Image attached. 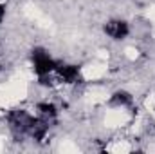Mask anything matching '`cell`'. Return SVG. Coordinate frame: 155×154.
Segmentation results:
<instances>
[{
	"label": "cell",
	"instance_id": "3",
	"mask_svg": "<svg viewBox=\"0 0 155 154\" xmlns=\"http://www.w3.org/2000/svg\"><path fill=\"white\" fill-rule=\"evenodd\" d=\"M103 31L107 37H110L112 40H123L130 35V26L126 20H121V18H114V20H108L105 22L103 26Z\"/></svg>",
	"mask_w": 155,
	"mask_h": 154
},
{
	"label": "cell",
	"instance_id": "4",
	"mask_svg": "<svg viewBox=\"0 0 155 154\" xmlns=\"http://www.w3.org/2000/svg\"><path fill=\"white\" fill-rule=\"evenodd\" d=\"M60 80H63V83H78L81 82V71L78 65L71 64H58L56 71H54Z\"/></svg>",
	"mask_w": 155,
	"mask_h": 154
},
{
	"label": "cell",
	"instance_id": "7",
	"mask_svg": "<svg viewBox=\"0 0 155 154\" xmlns=\"http://www.w3.org/2000/svg\"><path fill=\"white\" fill-rule=\"evenodd\" d=\"M4 16H5V5L0 4V24L4 22Z\"/></svg>",
	"mask_w": 155,
	"mask_h": 154
},
{
	"label": "cell",
	"instance_id": "1",
	"mask_svg": "<svg viewBox=\"0 0 155 154\" xmlns=\"http://www.w3.org/2000/svg\"><path fill=\"white\" fill-rule=\"evenodd\" d=\"M31 58H33V69H35L38 78H45L49 75H52L56 71V67H58V62L41 47H35L33 49Z\"/></svg>",
	"mask_w": 155,
	"mask_h": 154
},
{
	"label": "cell",
	"instance_id": "2",
	"mask_svg": "<svg viewBox=\"0 0 155 154\" xmlns=\"http://www.w3.org/2000/svg\"><path fill=\"white\" fill-rule=\"evenodd\" d=\"M35 116H31L27 111L24 109H13L7 113V123L11 125V129H15L16 132H22V134H27V129L31 125Z\"/></svg>",
	"mask_w": 155,
	"mask_h": 154
},
{
	"label": "cell",
	"instance_id": "6",
	"mask_svg": "<svg viewBox=\"0 0 155 154\" xmlns=\"http://www.w3.org/2000/svg\"><path fill=\"white\" fill-rule=\"evenodd\" d=\"M134 102L132 94L126 93V91H116L112 96H110V105H116V107H124V105H130Z\"/></svg>",
	"mask_w": 155,
	"mask_h": 154
},
{
	"label": "cell",
	"instance_id": "5",
	"mask_svg": "<svg viewBox=\"0 0 155 154\" xmlns=\"http://www.w3.org/2000/svg\"><path fill=\"white\" fill-rule=\"evenodd\" d=\"M36 109H38L40 118H43V120H47V121L56 120V116H58V107H56L54 103H51V102H41V103L36 105Z\"/></svg>",
	"mask_w": 155,
	"mask_h": 154
}]
</instances>
